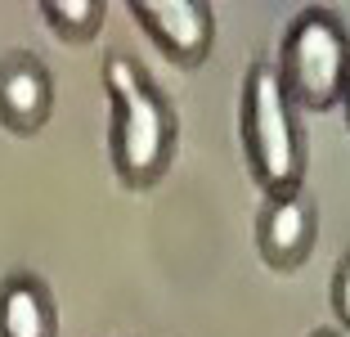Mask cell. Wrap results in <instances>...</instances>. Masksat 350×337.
Here are the masks:
<instances>
[{
	"mask_svg": "<svg viewBox=\"0 0 350 337\" xmlns=\"http://www.w3.org/2000/svg\"><path fill=\"white\" fill-rule=\"evenodd\" d=\"M314 238H319V203L306 189L265 198L256 216V252L269 270H278V275L301 270L314 252Z\"/></svg>",
	"mask_w": 350,
	"mask_h": 337,
	"instance_id": "cell-5",
	"label": "cell"
},
{
	"mask_svg": "<svg viewBox=\"0 0 350 337\" xmlns=\"http://www.w3.org/2000/svg\"><path fill=\"white\" fill-rule=\"evenodd\" d=\"M103 90L113 99V131H108V153L113 171L126 189H153L175 162L180 149V117L175 103L162 95V86L148 77L139 59L126 50L103 54Z\"/></svg>",
	"mask_w": 350,
	"mask_h": 337,
	"instance_id": "cell-1",
	"label": "cell"
},
{
	"mask_svg": "<svg viewBox=\"0 0 350 337\" xmlns=\"http://www.w3.org/2000/svg\"><path fill=\"white\" fill-rule=\"evenodd\" d=\"M274 68L297 108L306 112L337 108L350 86V27L332 10L310 5L288 23Z\"/></svg>",
	"mask_w": 350,
	"mask_h": 337,
	"instance_id": "cell-3",
	"label": "cell"
},
{
	"mask_svg": "<svg viewBox=\"0 0 350 337\" xmlns=\"http://www.w3.org/2000/svg\"><path fill=\"white\" fill-rule=\"evenodd\" d=\"M341 112H346V126H350V86H346V99H341Z\"/></svg>",
	"mask_w": 350,
	"mask_h": 337,
	"instance_id": "cell-11",
	"label": "cell"
},
{
	"mask_svg": "<svg viewBox=\"0 0 350 337\" xmlns=\"http://www.w3.org/2000/svg\"><path fill=\"white\" fill-rule=\"evenodd\" d=\"M54 77L41 54L10 50L0 59V126L10 135H36L50 122Z\"/></svg>",
	"mask_w": 350,
	"mask_h": 337,
	"instance_id": "cell-6",
	"label": "cell"
},
{
	"mask_svg": "<svg viewBox=\"0 0 350 337\" xmlns=\"http://www.w3.org/2000/svg\"><path fill=\"white\" fill-rule=\"evenodd\" d=\"M238 135H243L252 180L265 189V198L297 194L306 184V135L297 122V103L278 82L274 59H252L247 77H243Z\"/></svg>",
	"mask_w": 350,
	"mask_h": 337,
	"instance_id": "cell-2",
	"label": "cell"
},
{
	"mask_svg": "<svg viewBox=\"0 0 350 337\" xmlns=\"http://www.w3.org/2000/svg\"><path fill=\"white\" fill-rule=\"evenodd\" d=\"M328 297H332V315H337V324L341 328H350V252L337 261V270H332V288H328Z\"/></svg>",
	"mask_w": 350,
	"mask_h": 337,
	"instance_id": "cell-9",
	"label": "cell"
},
{
	"mask_svg": "<svg viewBox=\"0 0 350 337\" xmlns=\"http://www.w3.org/2000/svg\"><path fill=\"white\" fill-rule=\"evenodd\" d=\"M131 18L180 68H198L216 45V14L206 0H131Z\"/></svg>",
	"mask_w": 350,
	"mask_h": 337,
	"instance_id": "cell-4",
	"label": "cell"
},
{
	"mask_svg": "<svg viewBox=\"0 0 350 337\" xmlns=\"http://www.w3.org/2000/svg\"><path fill=\"white\" fill-rule=\"evenodd\" d=\"M103 14L108 5L103 0H41V18L50 23V32L68 45H85L99 36Z\"/></svg>",
	"mask_w": 350,
	"mask_h": 337,
	"instance_id": "cell-8",
	"label": "cell"
},
{
	"mask_svg": "<svg viewBox=\"0 0 350 337\" xmlns=\"http://www.w3.org/2000/svg\"><path fill=\"white\" fill-rule=\"evenodd\" d=\"M0 337H59V310L41 275L10 270L0 279Z\"/></svg>",
	"mask_w": 350,
	"mask_h": 337,
	"instance_id": "cell-7",
	"label": "cell"
},
{
	"mask_svg": "<svg viewBox=\"0 0 350 337\" xmlns=\"http://www.w3.org/2000/svg\"><path fill=\"white\" fill-rule=\"evenodd\" d=\"M310 337H346V333H341V328H314Z\"/></svg>",
	"mask_w": 350,
	"mask_h": 337,
	"instance_id": "cell-10",
	"label": "cell"
}]
</instances>
